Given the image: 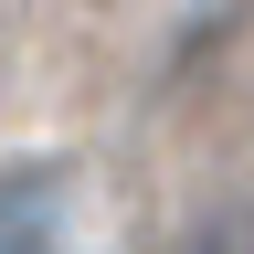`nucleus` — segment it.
<instances>
[{
  "label": "nucleus",
  "mask_w": 254,
  "mask_h": 254,
  "mask_svg": "<svg viewBox=\"0 0 254 254\" xmlns=\"http://www.w3.org/2000/svg\"><path fill=\"white\" fill-rule=\"evenodd\" d=\"M64 212H74L64 159H11V170H0V254H53Z\"/></svg>",
  "instance_id": "obj_1"
},
{
  "label": "nucleus",
  "mask_w": 254,
  "mask_h": 254,
  "mask_svg": "<svg viewBox=\"0 0 254 254\" xmlns=\"http://www.w3.org/2000/svg\"><path fill=\"white\" fill-rule=\"evenodd\" d=\"M159 254H254V180L190 201V212L170 222V244H159Z\"/></svg>",
  "instance_id": "obj_2"
}]
</instances>
